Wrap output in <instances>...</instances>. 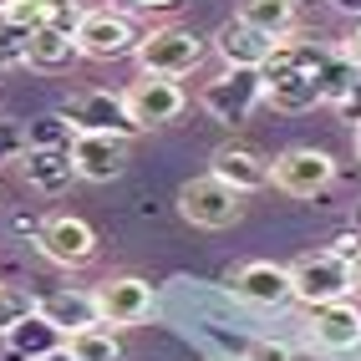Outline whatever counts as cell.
Returning <instances> with one entry per match:
<instances>
[{
  "instance_id": "cell-27",
  "label": "cell",
  "mask_w": 361,
  "mask_h": 361,
  "mask_svg": "<svg viewBox=\"0 0 361 361\" xmlns=\"http://www.w3.org/2000/svg\"><path fill=\"white\" fill-rule=\"evenodd\" d=\"M331 250L341 255V259H356V255H361V229H346V234H336V239H331Z\"/></svg>"
},
{
  "instance_id": "cell-33",
  "label": "cell",
  "mask_w": 361,
  "mask_h": 361,
  "mask_svg": "<svg viewBox=\"0 0 361 361\" xmlns=\"http://www.w3.org/2000/svg\"><path fill=\"white\" fill-rule=\"evenodd\" d=\"M351 142H356V163H361V123H356V137Z\"/></svg>"
},
{
  "instance_id": "cell-12",
  "label": "cell",
  "mask_w": 361,
  "mask_h": 361,
  "mask_svg": "<svg viewBox=\"0 0 361 361\" xmlns=\"http://www.w3.org/2000/svg\"><path fill=\"white\" fill-rule=\"evenodd\" d=\"M97 310H102V326H142L153 316V285L142 275H107L97 290Z\"/></svg>"
},
{
  "instance_id": "cell-28",
  "label": "cell",
  "mask_w": 361,
  "mask_h": 361,
  "mask_svg": "<svg viewBox=\"0 0 361 361\" xmlns=\"http://www.w3.org/2000/svg\"><path fill=\"white\" fill-rule=\"evenodd\" d=\"M117 11H173L178 0H112Z\"/></svg>"
},
{
  "instance_id": "cell-2",
  "label": "cell",
  "mask_w": 361,
  "mask_h": 361,
  "mask_svg": "<svg viewBox=\"0 0 361 361\" xmlns=\"http://www.w3.org/2000/svg\"><path fill=\"white\" fill-rule=\"evenodd\" d=\"M264 102V71L259 66H224L214 82H204L199 107L214 117L219 128H239L250 123V112Z\"/></svg>"
},
{
  "instance_id": "cell-24",
  "label": "cell",
  "mask_w": 361,
  "mask_h": 361,
  "mask_svg": "<svg viewBox=\"0 0 361 361\" xmlns=\"http://www.w3.org/2000/svg\"><path fill=\"white\" fill-rule=\"evenodd\" d=\"M31 310H36V295L26 290V285H0V341H6Z\"/></svg>"
},
{
  "instance_id": "cell-6",
  "label": "cell",
  "mask_w": 361,
  "mask_h": 361,
  "mask_svg": "<svg viewBox=\"0 0 361 361\" xmlns=\"http://www.w3.org/2000/svg\"><path fill=\"white\" fill-rule=\"evenodd\" d=\"M77 46H82V56L92 61H117V56H133L137 51V26H133V16L128 11H117V6H97V11H82L77 26Z\"/></svg>"
},
{
  "instance_id": "cell-21",
  "label": "cell",
  "mask_w": 361,
  "mask_h": 361,
  "mask_svg": "<svg viewBox=\"0 0 361 361\" xmlns=\"http://www.w3.org/2000/svg\"><path fill=\"white\" fill-rule=\"evenodd\" d=\"M6 346H11L16 356H26V361H41V356H51V351L66 346V331H56L51 321L41 316V310H31V316L6 336Z\"/></svg>"
},
{
  "instance_id": "cell-15",
  "label": "cell",
  "mask_w": 361,
  "mask_h": 361,
  "mask_svg": "<svg viewBox=\"0 0 361 361\" xmlns=\"http://www.w3.org/2000/svg\"><path fill=\"white\" fill-rule=\"evenodd\" d=\"M305 331H310V346H316V351L346 356V351L361 346V305H351V300L316 305V310H310V321H305Z\"/></svg>"
},
{
  "instance_id": "cell-25",
  "label": "cell",
  "mask_w": 361,
  "mask_h": 361,
  "mask_svg": "<svg viewBox=\"0 0 361 361\" xmlns=\"http://www.w3.org/2000/svg\"><path fill=\"white\" fill-rule=\"evenodd\" d=\"M239 361H300L295 346H285V341H270V336H255V341L245 346V356Z\"/></svg>"
},
{
  "instance_id": "cell-23",
  "label": "cell",
  "mask_w": 361,
  "mask_h": 361,
  "mask_svg": "<svg viewBox=\"0 0 361 361\" xmlns=\"http://www.w3.org/2000/svg\"><path fill=\"white\" fill-rule=\"evenodd\" d=\"M66 351L77 356V361H123V341H117L107 326L71 331V336H66Z\"/></svg>"
},
{
  "instance_id": "cell-7",
  "label": "cell",
  "mask_w": 361,
  "mask_h": 361,
  "mask_svg": "<svg viewBox=\"0 0 361 361\" xmlns=\"http://www.w3.org/2000/svg\"><path fill=\"white\" fill-rule=\"evenodd\" d=\"M61 117L77 133H112V137H133L137 123L128 117L123 92H107V87H82V92H66Z\"/></svg>"
},
{
  "instance_id": "cell-18",
  "label": "cell",
  "mask_w": 361,
  "mask_h": 361,
  "mask_svg": "<svg viewBox=\"0 0 361 361\" xmlns=\"http://www.w3.org/2000/svg\"><path fill=\"white\" fill-rule=\"evenodd\" d=\"M0 16L16 36H31L41 26H77L82 11L71 0H0Z\"/></svg>"
},
{
  "instance_id": "cell-14",
  "label": "cell",
  "mask_w": 361,
  "mask_h": 361,
  "mask_svg": "<svg viewBox=\"0 0 361 361\" xmlns=\"http://www.w3.org/2000/svg\"><path fill=\"white\" fill-rule=\"evenodd\" d=\"M71 163H77L82 183H112V178H123V168H128V137L77 133L71 137Z\"/></svg>"
},
{
  "instance_id": "cell-9",
  "label": "cell",
  "mask_w": 361,
  "mask_h": 361,
  "mask_svg": "<svg viewBox=\"0 0 361 361\" xmlns=\"http://www.w3.org/2000/svg\"><path fill=\"white\" fill-rule=\"evenodd\" d=\"M36 250L51 264H61V270H82V264L97 259V229L77 219V214H51L36 229Z\"/></svg>"
},
{
  "instance_id": "cell-11",
  "label": "cell",
  "mask_w": 361,
  "mask_h": 361,
  "mask_svg": "<svg viewBox=\"0 0 361 361\" xmlns=\"http://www.w3.org/2000/svg\"><path fill=\"white\" fill-rule=\"evenodd\" d=\"M229 290H234L239 300H250V305L280 310V305L295 300V275H290V264L250 259V264H239V270H229Z\"/></svg>"
},
{
  "instance_id": "cell-29",
  "label": "cell",
  "mask_w": 361,
  "mask_h": 361,
  "mask_svg": "<svg viewBox=\"0 0 361 361\" xmlns=\"http://www.w3.org/2000/svg\"><path fill=\"white\" fill-rule=\"evenodd\" d=\"M346 56H351V61H356V66H361V26H356V31H351V36H346Z\"/></svg>"
},
{
  "instance_id": "cell-31",
  "label": "cell",
  "mask_w": 361,
  "mask_h": 361,
  "mask_svg": "<svg viewBox=\"0 0 361 361\" xmlns=\"http://www.w3.org/2000/svg\"><path fill=\"white\" fill-rule=\"evenodd\" d=\"M41 361H77V356H71V351L61 346V351H51V356H41Z\"/></svg>"
},
{
  "instance_id": "cell-5",
  "label": "cell",
  "mask_w": 361,
  "mask_h": 361,
  "mask_svg": "<svg viewBox=\"0 0 361 361\" xmlns=\"http://www.w3.org/2000/svg\"><path fill=\"white\" fill-rule=\"evenodd\" d=\"M178 214L194 229H229V224L245 219V194L229 188L224 178H214V173H199L178 188Z\"/></svg>"
},
{
  "instance_id": "cell-1",
  "label": "cell",
  "mask_w": 361,
  "mask_h": 361,
  "mask_svg": "<svg viewBox=\"0 0 361 361\" xmlns=\"http://www.w3.org/2000/svg\"><path fill=\"white\" fill-rule=\"evenodd\" d=\"M326 46H310V41H290L285 36L275 46V56L264 61V102L280 107V112H305L326 102V71H331Z\"/></svg>"
},
{
  "instance_id": "cell-22",
  "label": "cell",
  "mask_w": 361,
  "mask_h": 361,
  "mask_svg": "<svg viewBox=\"0 0 361 361\" xmlns=\"http://www.w3.org/2000/svg\"><path fill=\"white\" fill-rule=\"evenodd\" d=\"M239 20H250V26H259L264 36H295V0H239Z\"/></svg>"
},
{
  "instance_id": "cell-30",
  "label": "cell",
  "mask_w": 361,
  "mask_h": 361,
  "mask_svg": "<svg viewBox=\"0 0 361 361\" xmlns=\"http://www.w3.org/2000/svg\"><path fill=\"white\" fill-rule=\"evenodd\" d=\"M331 6L341 11V16H361V0H331Z\"/></svg>"
},
{
  "instance_id": "cell-10",
  "label": "cell",
  "mask_w": 361,
  "mask_h": 361,
  "mask_svg": "<svg viewBox=\"0 0 361 361\" xmlns=\"http://www.w3.org/2000/svg\"><path fill=\"white\" fill-rule=\"evenodd\" d=\"M280 194L290 199H316L336 183V158L326 148H285L275 158V178H270Z\"/></svg>"
},
{
  "instance_id": "cell-4",
  "label": "cell",
  "mask_w": 361,
  "mask_h": 361,
  "mask_svg": "<svg viewBox=\"0 0 361 361\" xmlns=\"http://www.w3.org/2000/svg\"><path fill=\"white\" fill-rule=\"evenodd\" d=\"M290 275H295V300H300L305 310L351 300V290H356L351 259H341L336 250H310V255H300V259L290 264Z\"/></svg>"
},
{
  "instance_id": "cell-16",
  "label": "cell",
  "mask_w": 361,
  "mask_h": 361,
  "mask_svg": "<svg viewBox=\"0 0 361 361\" xmlns=\"http://www.w3.org/2000/svg\"><path fill=\"white\" fill-rule=\"evenodd\" d=\"M275 36H264L259 26H250V20H239V16H229L219 31H214V51L224 56V66H259L264 71V61L275 56Z\"/></svg>"
},
{
  "instance_id": "cell-3",
  "label": "cell",
  "mask_w": 361,
  "mask_h": 361,
  "mask_svg": "<svg viewBox=\"0 0 361 361\" xmlns=\"http://www.w3.org/2000/svg\"><path fill=\"white\" fill-rule=\"evenodd\" d=\"M204 36H194L188 26H153V31H142V41H137V51H133V61H137V71H153V77H188L199 61H204Z\"/></svg>"
},
{
  "instance_id": "cell-8",
  "label": "cell",
  "mask_w": 361,
  "mask_h": 361,
  "mask_svg": "<svg viewBox=\"0 0 361 361\" xmlns=\"http://www.w3.org/2000/svg\"><path fill=\"white\" fill-rule=\"evenodd\" d=\"M128 102V117L137 123V133H153V128H168L173 117L188 107V92L173 82V77H153V71H137L123 92Z\"/></svg>"
},
{
  "instance_id": "cell-34",
  "label": "cell",
  "mask_w": 361,
  "mask_h": 361,
  "mask_svg": "<svg viewBox=\"0 0 361 361\" xmlns=\"http://www.w3.org/2000/svg\"><path fill=\"white\" fill-rule=\"evenodd\" d=\"M0 102H6V87H0Z\"/></svg>"
},
{
  "instance_id": "cell-17",
  "label": "cell",
  "mask_w": 361,
  "mask_h": 361,
  "mask_svg": "<svg viewBox=\"0 0 361 361\" xmlns=\"http://www.w3.org/2000/svg\"><path fill=\"white\" fill-rule=\"evenodd\" d=\"M77 56H82V46L71 26H41L31 36H20V61H31L36 71H66Z\"/></svg>"
},
{
  "instance_id": "cell-26",
  "label": "cell",
  "mask_w": 361,
  "mask_h": 361,
  "mask_svg": "<svg viewBox=\"0 0 361 361\" xmlns=\"http://www.w3.org/2000/svg\"><path fill=\"white\" fill-rule=\"evenodd\" d=\"M331 107H336V117H341V123H361V77H356Z\"/></svg>"
},
{
  "instance_id": "cell-20",
  "label": "cell",
  "mask_w": 361,
  "mask_h": 361,
  "mask_svg": "<svg viewBox=\"0 0 361 361\" xmlns=\"http://www.w3.org/2000/svg\"><path fill=\"white\" fill-rule=\"evenodd\" d=\"M20 173L41 194H61L77 178V163H71V148H26L20 153Z\"/></svg>"
},
{
  "instance_id": "cell-19",
  "label": "cell",
  "mask_w": 361,
  "mask_h": 361,
  "mask_svg": "<svg viewBox=\"0 0 361 361\" xmlns=\"http://www.w3.org/2000/svg\"><path fill=\"white\" fill-rule=\"evenodd\" d=\"M36 310L46 321H51L56 331H87V326H102V310H97V295L92 290H56V295H41Z\"/></svg>"
},
{
  "instance_id": "cell-32",
  "label": "cell",
  "mask_w": 361,
  "mask_h": 361,
  "mask_svg": "<svg viewBox=\"0 0 361 361\" xmlns=\"http://www.w3.org/2000/svg\"><path fill=\"white\" fill-rule=\"evenodd\" d=\"M351 280H356V290H361V255L351 259Z\"/></svg>"
},
{
  "instance_id": "cell-13",
  "label": "cell",
  "mask_w": 361,
  "mask_h": 361,
  "mask_svg": "<svg viewBox=\"0 0 361 361\" xmlns=\"http://www.w3.org/2000/svg\"><path fill=\"white\" fill-rule=\"evenodd\" d=\"M209 173L224 178L229 188H239V194H259V188H270L275 178V158L255 153L250 142H219L209 158Z\"/></svg>"
}]
</instances>
